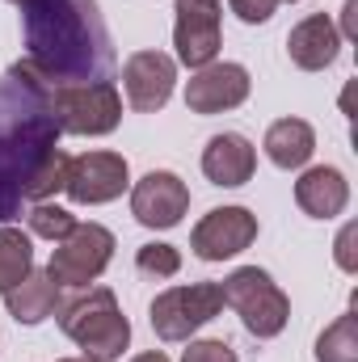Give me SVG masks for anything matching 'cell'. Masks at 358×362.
Listing matches in <instances>:
<instances>
[{"instance_id":"cell-3","label":"cell","mask_w":358,"mask_h":362,"mask_svg":"<svg viewBox=\"0 0 358 362\" xmlns=\"http://www.w3.org/2000/svg\"><path fill=\"white\" fill-rule=\"evenodd\" d=\"M55 312H59V329L93 358L114 362L131 346V320L122 316L110 286H85L76 299H59Z\"/></svg>"},{"instance_id":"cell-22","label":"cell","mask_w":358,"mask_h":362,"mask_svg":"<svg viewBox=\"0 0 358 362\" xmlns=\"http://www.w3.org/2000/svg\"><path fill=\"white\" fill-rule=\"evenodd\" d=\"M25 223H30V236H42V240H64L72 228H76V215L59 202H34L25 211Z\"/></svg>"},{"instance_id":"cell-2","label":"cell","mask_w":358,"mask_h":362,"mask_svg":"<svg viewBox=\"0 0 358 362\" xmlns=\"http://www.w3.org/2000/svg\"><path fill=\"white\" fill-rule=\"evenodd\" d=\"M51 148H59L51 89L25 64H13L0 81V228L21 215L25 185Z\"/></svg>"},{"instance_id":"cell-8","label":"cell","mask_w":358,"mask_h":362,"mask_svg":"<svg viewBox=\"0 0 358 362\" xmlns=\"http://www.w3.org/2000/svg\"><path fill=\"white\" fill-rule=\"evenodd\" d=\"M253 240H258V215L249 206H215L190 232V249L198 262H228L245 253Z\"/></svg>"},{"instance_id":"cell-7","label":"cell","mask_w":358,"mask_h":362,"mask_svg":"<svg viewBox=\"0 0 358 362\" xmlns=\"http://www.w3.org/2000/svg\"><path fill=\"white\" fill-rule=\"evenodd\" d=\"M110 257H114V232L101 223H76L64 240H55L47 274L68 291H85L105 274Z\"/></svg>"},{"instance_id":"cell-16","label":"cell","mask_w":358,"mask_h":362,"mask_svg":"<svg viewBox=\"0 0 358 362\" xmlns=\"http://www.w3.org/2000/svg\"><path fill=\"white\" fill-rule=\"evenodd\" d=\"M295 202L312 219H337L346 211V202H350V181L333 165L304 169V177L295 181Z\"/></svg>"},{"instance_id":"cell-21","label":"cell","mask_w":358,"mask_h":362,"mask_svg":"<svg viewBox=\"0 0 358 362\" xmlns=\"http://www.w3.org/2000/svg\"><path fill=\"white\" fill-rule=\"evenodd\" d=\"M68 152L64 148H51L47 156H42V165L34 169V177L25 185V202H47L51 194H59L64 189V181H68Z\"/></svg>"},{"instance_id":"cell-11","label":"cell","mask_w":358,"mask_h":362,"mask_svg":"<svg viewBox=\"0 0 358 362\" xmlns=\"http://www.w3.org/2000/svg\"><path fill=\"white\" fill-rule=\"evenodd\" d=\"M178 85V59L165 55V51H135L127 64H122V89L131 110L139 114H156L169 105Z\"/></svg>"},{"instance_id":"cell-13","label":"cell","mask_w":358,"mask_h":362,"mask_svg":"<svg viewBox=\"0 0 358 362\" xmlns=\"http://www.w3.org/2000/svg\"><path fill=\"white\" fill-rule=\"evenodd\" d=\"M249 89H253V81H249V68H241V64H207V68H198L194 76H190V85H185V105H190V114H224V110H236V105H245L249 101Z\"/></svg>"},{"instance_id":"cell-23","label":"cell","mask_w":358,"mask_h":362,"mask_svg":"<svg viewBox=\"0 0 358 362\" xmlns=\"http://www.w3.org/2000/svg\"><path fill=\"white\" fill-rule=\"evenodd\" d=\"M135 266H139V274H148V278H173L181 270V253L173 245H144L135 253Z\"/></svg>"},{"instance_id":"cell-6","label":"cell","mask_w":358,"mask_h":362,"mask_svg":"<svg viewBox=\"0 0 358 362\" xmlns=\"http://www.w3.org/2000/svg\"><path fill=\"white\" fill-rule=\"evenodd\" d=\"M224 312V291L219 282H190V286H169L152 299V333L161 341H190L207 320Z\"/></svg>"},{"instance_id":"cell-5","label":"cell","mask_w":358,"mask_h":362,"mask_svg":"<svg viewBox=\"0 0 358 362\" xmlns=\"http://www.w3.org/2000/svg\"><path fill=\"white\" fill-rule=\"evenodd\" d=\"M51 114L59 135H110L122 122V93L114 81L51 89Z\"/></svg>"},{"instance_id":"cell-29","label":"cell","mask_w":358,"mask_h":362,"mask_svg":"<svg viewBox=\"0 0 358 362\" xmlns=\"http://www.w3.org/2000/svg\"><path fill=\"white\" fill-rule=\"evenodd\" d=\"M8 4H17V8H21V4H25V0H8Z\"/></svg>"},{"instance_id":"cell-9","label":"cell","mask_w":358,"mask_h":362,"mask_svg":"<svg viewBox=\"0 0 358 362\" xmlns=\"http://www.w3.org/2000/svg\"><path fill=\"white\" fill-rule=\"evenodd\" d=\"M178 21H173V47L185 68H207L219 55V17L224 0H178Z\"/></svg>"},{"instance_id":"cell-26","label":"cell","mask_w":358,"mask_h":362,"mask_svg":"<svg viewBox=\"0 0 358 362\" xmlns=\"http://www.w3.org/2000/svg\"><path fill=\"white\" fill-rule=\"evenodd\" d=\"M354 240H358V223H346L337 232V266L346 274H358V257H354Z\"/></svg>"},{"instance_id":"cell-24","label":"cell","mask_w":358,"mask_h":362,"mask_svg":"<svg viewBox=\"0 0 358 362\" xmlns=\"http://www.w3.org/2000/svg\"><path fill=\"white\" fill-rule=\"evenodd\" d=\"M181 362H241L236 350L219 337H207V341H190V350L181 354Z\"/></svg>"},{"instance_id":"cell-10","label":"cell","mask_w":358,"mask_h":362,"mask_svg":"<svg viewBox=\"0 0 358 362\" xmlns=\"http://www.w3.org/2000/svg\"><path fill=\"white\" fill-rule=\"evenodd\" d=\"M127 185H131V169H127V156H118V152H85V156H72L68 160L64 189L81 206L114 202Z\"/></svg>"},{"instance_id":"cell-15","label":"cell","mask_w":358,"mask_h":362,"mask_svg":"<svg viewBox=\"0 0 358 362\" xmlns=\"http://www.w3.org/2000/svg\"><path fill=\"white\" fill-rule=\"evenodd\" d=\"M253 169H258V148L245 135L224 131V135L207 139V148H202V173H207L211 185L236 189V185H245V181L253 177Z\"/></svg>"},{"instance_id":"cell-30","label":"cell","mask_w":358,"mask_h":362,"mask_svg":"<svg viewBox=\"0 0 358 362\" xmlns=\"http://www.w3.org/2000/svg\"><path fill=\"white\" fill-rule=\"evenodd\" d=\"M287 4H295V0H287Z\"/></svg>"},{"instance_id":"cell-28","label":"cell","mask_w":358,"mask_h":362,"mask_svg":"<svg viewBox=\"0 0 358 362\" xmlns=\"http://www.w3.org/2000/svg\"><path fill=\"white\" fill-rule=\"evenodd\" d=\"M59 362H101V358H93V354H76V358H59Z\"/></svg>"},{"instance_id":"cell-25","label":"cell","mask_w":358,"mask_h":362,"mask_svg":"<svg viewBox=\"0 0 358 362\" xmlns=\"http://www.w3.org/2000/svg\"><path fill=\"white\" fill-rule=\"evenodd\" d=\"M228 8L245 21V25H266L278 8V0H228Z\"/></svg>"},{"instance_id":"cell-17","label":"cell","mask_w":358,"mask_h":362,"mask_svg":"<svg viewBox=\"0 0 358 362\" xmlns=\"http://www.w3.org/2000/svg\"><path fill=\"white\" fill-rule=\"evenodd\" d=\"M59 299H64V286L47 270H30L17 286L4 291V308L17 325H42L47 316H55Z\"/></svg>"},{"instance_id":"cell-18","label":"cell","mask_w":358,"mask_h":362,"mask_svg":"<svg viewBox=\"0 0 358 362\" xmlns=\"http://www.w3.org/2000/svg\"><path fill=\"white\" fill-rule=\"evenodd\" d=\"M262 148H266L270 165H278V169H304L312 160V152H316V131L304 118H278V122H270Z\"/></svg>"},{"instance_id":"cell-14","label":"cell","mask_w":358,"mask_h":362,"mask_svg":"<svg viewBox=\"0 0 358 362\" xmlns=\"http://www.w3.org/2000/svg\"><path fill=\"white\" fill-rule=\"evenodd\" d=\"M287 55L304 72H325L342 55V30L333 25L329 13H312L287 34Z\"/></svg>"},{"instance_id":"cell-20","label":"cell","mask_w":358,"mask_h":362,"mask_svg":"<svg viewBox=\"0 0 358 362\" xmlns=\"http://www.w3.org/2000/svg\"><path fill=\"white\" fill-rule=\"evenodd\" d=\"M316 362H358V316H337L321 337H316Z\"/></svg>"},{"instance_id":"cell-4","label":"cell","mask_w":358,"mask_h":362,"mask_svg":"<svg viewBox=\"0 0 358 362\" xmlns=\"http://www.w3.org/2000/svg\"><path fill=\"white\" fill-rule=\"evenodd\" d=\"M219 291H224V308H232V312L241 316V325H245L258 341L278 337V333L287 329V320H291V299H287L282 286H278L266 270H258V266L232 270L219 282Z\"/></svg>"},{"instance_id":"cell-12","label":"cell","mask_w":358,"mask_h":362,"mask_svg":"<svg viewBox=\"0 0 358 362\" xmlns=\"http://www.w3.org/2000/svg\"><path fill=\"white\" fill-rule=\"evenodd\" d=\"M185 211H190V189H185V181H181L178 173H169V169L144 173V177L135 181V189H131V215H135L144 228H156V232L178 228Z\"/></svg>"},{"instance_id":"cell-19","label":"cell","mask_w":358,"mask_h":362,"mask_svg":"<svg viewBox=\"0 0 358 362\" xmlns=\"http://www.w3.org/2000/svg\"><path fill=\"white\" fill-rule=\"evenodd\" d=\"M34 270V245H30V232L21 228H0V295L8 286H17L25 274Z\"/></svg>"},{"instance_id":"cell-1","label":"cell","mask_w":358,"mask_h":362,"mask_svg":"<svg viewBox=\"0 0 358 362\" xmlns=\"http://www.w3.org/2000/svg\"><path fill=\"white\" fill-rule=\"evenodd\" d=\"M25 68L47 85H93L114 76V42L97 0H25Z\"/></svg>"},{"instance_id":"cell-27","label":"cell","mask_w":358,"mask_h":362,"mask_svg":"<svg viewBox=\"0 0 358 362\" xmlns=\"http://www.w3.org/2000/svg\"><path fill=\"white\" fill-rule=\"evenodd\" d=\"M131 362H169V358H165L161 350H148V354H135V358H131Z\"/></svg>"}]
</instances>
